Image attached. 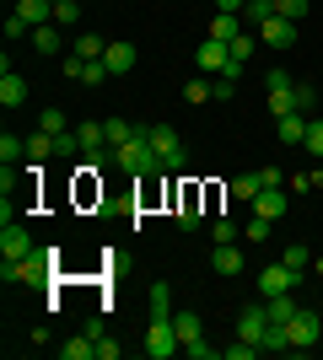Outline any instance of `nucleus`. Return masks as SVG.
Here are the masks:
<instances>
[{"label":"nucleus","instance_id":"3","mask_svg":"<svg viewBox=\"0 0 323 360\" xmlns=\"http://www.w3.org/2000/svg\"><path fill=\"white\" fill-rule=\"evenodd\" d=\"M146 135H151V150H156V156H162V172H184L189 150H184V135H178L172 124H151Z\"/></svg>","mask_w":323,"mask_h":360},{"label":"nucleus","instance_id":"33","mask_svg":"<svg viewBox=\"0 0 323 360\" xmlns=\"http://www.w3.org/2000/svg\"><path fill=\"white\" fill-rule=\"evenodd\" d=\"M302 146H308V156H312V162H323V113L308 124V140H302Z\"/></svg>","mask_w":323,"mask_h":360},{"label":"nucleus","instance_id":"20","mask_svg":"<svg viewBox=\"0 0 323 360\" xmlns=\"http://www.w3.org/2000/svg\"><path fill=\"white\" fill-rule=\"evenodd\" d=\"M0 103H6V108H22V103H27V81H22L16 70L0 75Z\"/></svg>","mask_w":323,"mask_h":360},{"label":"nucleus","instance_id":"14","mask_svg":"<svg viewBox=\"0 0 323 360\" xmlns=\"http://www.w3.org/2000/svg\"><path fill=\"white\" fill-rule=\"evenodd\" d=\"M172 328H178V345H194V339H205V317L194 312V307H178V312H172Z\"/></svg>","mask_w":323,"mask_h":360},{"label":"nucleus","instance_id":"4","mask_svg":"<svg viewBox=\"0 0 323 360\" xmlns=\"http://www.w3.org/2000/svg\"><path fill=\"white\" fill-rule=\"evenodd\" d=\"M140 349H146L151 360H172V355H178L184 345H178V328H172V317H151V328H146V345H140Z\"/></svg>","mask_w":323,"mask_h":360},{"label":"nucleus","instance_id":"46","mask_svg":"<svg viewBox=\"0 0 323 360\" xmlns=\"http://www.w3.org/2000/svg\"><path fill=\"white\" fill-rule=\"evenodd\" d=\"M97 360H119V339H108V333H97Z\"/></svg>","mask_w":323,"mask_h":360},{"label":"nucleus","instance_id":"31","mask_svg":"<svg viewBox=\"0 0 323 360\" xmlns=\"http://www.w3.org/2000/svg\"><path fill=\"white\" fill-rule=\"evenodd\" d=\"M38 129H44V135H65V129H70V119H65L60 108H44V113H38Z\"/></svg>","mask_w":323,"mask_h":360},{"label":"nucleus","instance_id":"41","mask_svg":"<svg viewBox=\"0 0 323 360\" xmlns=\"http://www.w3.org/2000/svg\"><path fill=\"white\" fill-rule=\"evenodd\" d=\"M275 11L291 16V22H302V16H308V0H275Z\"/></svg>","mask_w":323,"mask_h":360},{"label":"nucleus","instance_id":"42","mask_svg":"<svg viewBox=\"0 0 323 360\" xmlns=\"http://www.w3.org/2000/svg\"><path fill=\"white\" fill-rule=\"evenodd\" d=\"M184 97H189V103H205V97H215V86H210V81H189Z\"/></svg>","mask_w":323,"mask_h":360},{"label":"nucleus","instance_id":"23","mask_svg":"<svg viewBox=\"0 0 323 360\" xmlns=\"http://www.w3.org/2000/svg\"><path fill=\"white\" fill-rule=\"evenodd\" d=\"M264 188H270V183H264V172H248V178H237V183H232V199H243V205H253V199H259Z\"/></svg>","mask_w":323,"mask_h":360},{"label":"nucleus","instance_id":"8","mask_svg":"<svg viewBox=\"0 0 323 360\" xmlns=\"http://www.w3.org/2000/svg\"><path fill=\"white\" fill-rule=\"evenodd\" d=\"M264 328H270V312H264V301H248L243 312H237V339H248V345H259Z\"/></svg>","mask_w":323,"mask_h":360},{"label":"nucleus","instance_id":"15","mask_svg":"<svg viewBox=\"0 0 323 360\" xmlns=\"http://www.w3.org/2000/svg\"><path fill=\"white\" fill-rule=\"evenodd\" d=\"M308 113H280V119H275V135L280 140H286V146H302V140H308Z\"/></svg>","mask_w":323,"mask_h":360},{"label":"nucleus","instance_id":"30","mask_svg":"<svg viewBox=\"0 0 323 360\" xmlns=\"http://www.w3.org/2000/svg\"><path fill=\"white\" fill-rule=\"evenodd\" d=\"M0 162H6V167L27 162V140H16V135H0Z\"/></svg>","mask_w":323,"mask_h":360},{"label":"nucleus","instance_id":"19","mask_svg":"<svg viewBox=\"0 0 323 360\" xmlns=\"http://www.w3.org/2000/svg\"><path fill=\"white\" fill-rule=\"evenodd\" d=\"M286 205H291V199H286V188H264V194L253 199V215H270V221H280V215H286Z\"/></svg>","mask_w":323,"mask_h":360},{"label":"nucleus","instance_id":"28","mask_svg":"<svg viewBox=\"0 0 323 360\" xmlns=\"http://www.w3.org/2000/svg\"><path fill=\"white\" fill-rule=\"evenodd\" d=\"M60 355L65 360H92L97 355V339H92V333H81V339H70V345H60Z\"/></svg>","mask_w":323,"mask_h":360},{"label":"nucleus","instance_id":"2","mask_svg":"<svg viewBox=\"0 0 323 360\" xmlns=\"http://www.w3.org/2000/svg\"><path fill=\"white\" fill-rule=\"evenodd\" d=\"M113 167H119V172H140V178H156V172H162V156L151 150V135L140 129L135 140L113 146Z\"/></svg>","mask_w":323,"mask_h":360},{"label":"nucleus","instance_id":"1","mask_svg":"<svg viewBox=\"0 0 323 360\" xmlns=\"http://www.w3.org/2000/svg\"><path fill=\"white\" fill-rule=\"evenodd\" d=\"M54 248H32L27 258H0V280L6 285H44L49 274H54Z\"/></svg>","mask_w":323,"mask_h":360},{"label":"nucleus","instance_id":"26","mask_svg":"<svg viewBox=\"0 0 323 360\" xmlns=\"http://www.w3.org/2000/svg\"><path fill=\"white\" fill-rule=\"evenodd\" d=\"M103 135H108V146H124V140H135L140 129L129 119H103Z\"/></svg>","mask_w":323,"mask_h":360},{"label":"nucleus","instance_id":"49","mask_svg":"<svg viewBox=\"0 0 323 360\" xmlns=\"http://www.w3.org/2000/svg\"><path fill=\"white\" fill-rule=\"evenodd\" d=\"M81 65H87V60H76V54H65V65H60V70L70 75V81H81Z\"/></svg>","mask_w":323,"mask_h":360},{"label":"nucleus","instance_id":"6","mask_svg":"<svg viewBox=\"0 0 323 360\" xmlns=\"http://www.w3.org/2000/svg\"><path fill=\"white\" fill-rule=\"evenodd\" d=\"M296 285H302V274H296V269H286L280 258L259 269V296H286V290H296Z\"/></svg>","mask_w":323,"mask_h":360},{"label":"nucleus","instance_id":"43","mask_svg":"<svg viewBox=\"0 0 323 360\" xmlns=\"http://www.w3.org/2000/svg\"><path fill=\"white\" fill-rule=\"evenodd\" d=\"M253 44H259L253 32H237V38H232V54H237V60H248V54H253Z\"/></svg>","mask_w":323,"mask_h":360},{"label":"nucleus","instance_id":"11","mask_svg":"<svg viewBox=\"0 0 323 360\" xmlns=\"http://www.w3.org/2000/svg\"><path fill=\"white\" fill-rule=\"evenodd\" d=\"M210 269L221 274V280H237V274H243V253H237V242H215Z\"/></svg>","mask_w":323,"mask_h":360},{"label":"nucleus","instance_id":"9","mask_svg":"<svg viewBox=\"0 0 323 360\" xmlns=\"http://www.w3.org/2000/svg\"><path fill=\"white\" fill-rule=\"evenodd\" d=\"M32 253V231L22 221H6L0 226V258H27Z\"/></svg>","mask_w":323,"mask_h":360},{"label":"nucleus","instance_id":"27","mask_svg":"<svg viewBox=\"0 0 323 360\" xmlns=\"http://www.w3.org/2000/svg\"><path fill=\"white\" fill-rule=\"evenodd\" d=\"M49 156H54V135H44V129H38V135H27V162L38 167V162H49Z\"/></svg>","mask_w":323,"mask_h":360},{"label":"nucleus","instance_id":"22","mask_svg":"<svg viewBox=\"0 0 323 360\" xmlns=\"http://www.w3.org/2000/svg\"><path fill=\"white\" fill-rule=\"evenodd\" d=\"M243 32V16L237 11H215V22H210V38H221V44H232Z\"/></svg>","mask_w":323,"mask_h":360},{"label":"nucleus","instance_id":"29","mask_svg":"<svg viewBox=\"0 0 323 360\" xmlns=\"http://www.w3.org/2000/svg\"><path fill=\"white\" fill-rule=\"evenodd\" d=\"M270 16H275V0H248V6H243V22H248V27H264Z\"/></svg>","mask_w":323,"mask_h":360},{"label":"nucleus","instance_id":"38","mask_svg":"<svg viewBox=\"0 0 323 360\" xmlns=\"http://www.w3.org/2000/svg\"><path fill=\"white\" fill-rule=\"evenodd\" d=\"M270 226H275L270 215H253V221L243 226V237H248V242H264V237H270Z\"/></svg>","mask_w":323,"mask_h":360},{"label":"nucleus","instance_id":"44","mask_svg":"<svg viewBox=\"0 0 323 360\" xmlns=\"http://www.w3.org/2000/svg\"><path fill=\"white\" fill-rule=\"evenodd\" d=\"M6 38H32V27H27V22H22V16H6Z\"/></svg>","mask_w":323,"mask_h":360},{"label":"nucleus","instance_id":"37","mask_svg":"<svg viewBox=\"0 0 323 360\" xmlns=\"http://www.w3.org/2000/svg\"><path fill=\"white\" fill-rule=\"evenodd\" d=\"M210 237H215V242H237V237H243V226L227 215V221H210Z\"/></svg>","mask_w":323,"mask_h":360},{"label":"nucleus","instance_id":"50","mask_svg":"<svg viewBox=\"0 0 323 360\" xmlns=\"http://www.w3.org/2000/svg\"><path fill=\"white\" fill-rule=\"evenodd\" d=\"M215 6H221V11H237V16H243V6H248V0H215Z\"/></svg>","mask_w":323,"mask_h":360},{"label":"nucleus","instance_id":"17","mask_svg":"<svg viewBox=\"0 0 323 360\" xmlns=\"http://www.w3.org/2000/svg\"><path fill=\"white\" fill-rule=\"evenodd\" d=\"M16 16L27 27H44V22H54V0H16Z\"/></svg>","mask_w":323,"mask_h":360},{"label":"nucleus","instance_id":"24","mask_svg":"<svg viewBox=\"0 0 323 360\" xmlns=\"http://www.w3.org/2000/svg\"><path fill=\"white\" fill-rule=\"evenodd\" d=\"M70 54H76V60H103V54H108V44L97 38V32H81L76 44H70Z\"/></svg>","mask_w":323,"mask_h":360},{"label":"nucleus","instance_id":"45","mask_svg":"<svg viewBox=\"0 0 323 360\" xmlns=\"http://www.w3.org/2000/svg\"><path fill=\"white\" fill-rule=\"evenodd\" d=\"M264 86H270V91H291L296 81H291V70H270V81H264Z\"/></svg>","mask_w":323,"mask_h":360},{"label":"nucleus","instance_id":"18","mask_svg":"<svg viewBox=\"0 0 323 360\" xmlns=\"http://www.w3.org/2000/svg\"><path fill=\"white\" fill-rule=\"evenodd\" d=\"M264 312H270V323H291L296 312H302V301L286 290V296H264Z\"/></svg>","mask_w":323,"mask_h":360},{"label":"nucleus","instance_id":"25","mask_svg":"<svg viewBox=\"0 0 323 360\" xmlns=\"http://www.w3.org/2000/svg\"><path fill=\"white\" fill-rule=\"evenodd\" d=\"M172 312H178V307H172V285H167V280H156V285H151V317H172Z\"/></svg>","mask_w":323,"mask_h":360},{"label":"nucleus","instance_id":"13","mask_svg":"<svg viewBox=\"0 0 323 360\" xmlns=\"http://www.w3.org/2000/svg\"><path fill=\"white\" fill-rule=\"evenodd\" d=\"M32 54H44V60H54V54H60L65 49V38H60V22H44V27H32Z\"/></svg>","mask_w":323,"mask_h":360},{"label":"nucleus","instance_id":"47","mask_svg":"<svg viewBox=\"0 0 323 360\" xmlns=\"http://www.w3.org/2000/svg\"><path fill=\"white\" fill-rule=\"evenodd\" d=\"M296 188H308V194L323 188V172H318V167H312V172H296Z\"/></svg>","mask_w":323,"mask_h":360},{"label":"nucleus","instance_id":"48","mask_svg":"<svg viewBox=\"0 0 323 360\" xmlns=\"http://www.w3.org/2000/svg\"><path fill=\"white\" fill-rule=\"evenodd\" d=\"M210 86H215V97H221V103H227V97H232V91H237V81H227V75H215V81H210Z\"/></svg>","mask_w":323,"mask_h":360},{"label":"nucleus","instance_id":"21","mask_svg":"<svg viewBox=\"0 0 323 360\" xmlns=\"http://www.w3.org/2000/svg\"><path fill=\"white\" fill-rule=\"evenodd\" d=\"M286 349H291L286 323H270V328H264V339H259V355H286Z\"/></svg>","mask_w":323,"mask_h":360},{"label":"nucleus","instance_id":"7","mask_svg":"<svg viewBox=\"0 0 323 360\" xmlns=\"http://www.w3.org/2000/svg\"><path fill=\"white\" fill-rule=\"evenodd\" d=\"M286 333H291V349H312V345L323 339V317H312L308 307H302V312L286 323Z\"/></svg>","mask_w":323,"mask_h":360},{"label":"nucleus","instance_id":"36","mask_svg":"<svg viewBox=\"0 0 323 360\" xmlns=\"http://www.w3.org/2000/svg\"><path fill=\"white\" fill-rule=\"evenodd\" d=\"M178 226H184V231L205 226V215H200V205H194V199H184V205H178Z\"/></svg>","mask_w":323,"mask_h":360},{"label":"nucleus","instance_id":"39","mask_svg":"<svg viewBox=\"0 0 323 360\" xmlns=\"http://www.w3.org/2000/svg\"><path fill=\"white\" fill-rule=\"evenodd\" d=\"M221 355H227V360H253V355H259V345H248V339H237V345H227Z\"/></svg>","mask_w":323,"mask_h":360},{"label":"nucleus","instance_id":"51","mask_svg":"<svg viewBox=\"0 0 323 360\" xmlns=\"http://www.w3.org/2000/svg\"><path fill=\"white\" fill-rule=\"evenodd\" d=\"M54 6H60V0H54Z\"/></svg>","mask_w":323,"mask_h":360},{"label":"nucleus","instance_id":"32","mask_svg":"<svg viewBox=\"0 0 323 360\" xmlns=\"http://www.w3.org/2000/svg\"><path fill=\"white\" fill-rule=\"evenodd\" d=\"M280 264H286V269H296V274H308L312 253H308V248H302V242H291V248H286V253H280Z\"/></svg>","mask_w":323,"mask_h":360},{"label":"nucleus","instance_id":"16","mask_svg":"<svg viewBox=\"0 0 323 360\" xmlns=\"http://www.w3.org/2000/svg\"><path fill=\"white\" fill-rule=\"evenodd\" d=\"M103 65H108V75H129L135 70V44H108Z\"/></svg>","mask_w":323,"mask_h":360},{"label":"nucleus","instance_id":"12","mask_svg":"<svg viewBox=\"0 0 323 360\" xmlns=\"http://www.w3.org/2000/svg\"><path fill=\"white\" fill-rule=\"evenodd\" d=\"M194 60H200V70L221 75V70H227V60H232V44H221V38H205V44H200V54H194Z\"/></svg>","mask_w":323,"mask_h":360},{"label":"nucleus","instance_id":"35","mask_svg":"<svg viewBox=\"0 0 323 360\" xmlns=\"http://www.w3.org/2000/svg\"><path fill=\"white\" fill-rule=\"evenodd\" d=\"M54 22H60V27H76L81 22V0H60V6H54Z\"/></svg>","mask_w":323,"mask_h":360},{"label":"nucleus","instance_id":"10","mask_svg":"<svg viewBox=\"0 0 323 360\" xmlns=\"http://www.w3.org/2000/svg\"><path fill=\"white\" fill-rule=\"evenodd\" d=\"M296 27H302V22H291V16H270V22H264L259 27V44H270V49H291L296 44Z\"/></svg>","mask_w":323,"mask_h":360},{"label":"nucleus","instance_id":"40","mask_svg":"<svg viewBox=\"0 0 323 360\" xmlns=\"http://www.w3.org/2000/svg\"><path fill=\"white\" fill-rule=\"evenodd\" d=\"M184 355H194V360H215L221 349H215L210 339H194V345H184Z\"/></svg>","mask_w":323,"mask_h":360},{"label":"nucleus","instance_id":"34","mask_svg":"<svg viewBox=\"0 0 323 360\" xmlns=\"http://www.w3.org/2000/svg\"><path fill=\"white\" fill-rule=\"evenodd\" d=\"M103 81H113L103 60H87V65H81V86H103Z\"/></svg>","mask_w":323,"mask_h":360},{"label":"nucleus","instance_id":"5","mask_svg":"<svg viewBox=\"0 0 323 360\" xmlns=\"http://www.w3.org/2000/svg\"><path fill=\"white\" fill-rule=\"evenodd\" d=\"M318 108V91L312 86H291V91H270V119H280V113H308Z\"/></svg>","mask_w":323,"mask_h":360}]
</instances>
